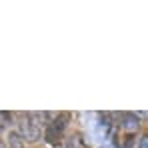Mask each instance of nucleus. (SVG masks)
<instances>
[{"instance_id":"nucleus-1","label":"nucleus","mask_w":148,"mask_h":148,"mask_svg":"<svg viewBox=\"0 0 148 148\" xmlns=\"http://www.w3.org/2000/svg\"><path fill=\"white\" fill-rule=\"evenodd\" d=\"M66 120H68V114L60 112V114H56V116H54V120H52V122L46 126L44 136H46V140H48L50 144H56V142L62 138L64 128H66Z\"/></svg>"},{"instance_id":"nucleus-2","label":"nucleus","mask_w":148,"mask_h":148,"mask_svg":"<svg viewBox=\"0 0 148 148\" xmlns=\"http://www.w3.org/2000/svg\"><path fill=\"white\" fill-rule=\"evenodd\" d=\"M8 146L10 148H24V138H22V134L20 132H16V130H12V132H8Z\"/></svg>"},{"instance_id":"nucleus-3","label":"nucleus","mask_w":148,"mask_h":148,"mask_svg":"<svg viewBox=\"0 0 148 148\" xmlns=\"http://www.w3.org/2000/svg\"><path fill=\"white\" fill-rule=\"evenodd\" d=\"M122 128H126V130H136L138 128V116L136 114H122Z\"/></svg>"},{"instance_id":"nucleus-4","label":"nucleus","mask_w":148,"mask_h":148,"mask_svg":"<svg viewBox=\"0 0 148 148\" xmlns=\"http://www.w3.org/2000/svg\"><path fill=\"white\" fill-rule=\"evenodd\" d=\"M140 148H148V134H144L140 138Z\"/></svg>"}]
</instances>
